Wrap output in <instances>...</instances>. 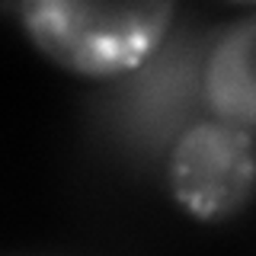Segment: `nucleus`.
<instances>
[{
    "instance_id": "nucleus-4",
    "label": "nucleus",
    "mask_w": 256,
    "mask_h": 256,
    "mask_svg": "<svg viewBox=\"0 0 256 256\" xmlns=\"http://www.w3.org/2000/svg\"><path fill=\"white\" fill-rule=\"evenodd\" d=\"M205 106L212 118L256 132V13L221 26L205 58Z\"/></svg>"
},
{
    "instance_id": "nucleus-3",
    "label": "nucleus",
    "mask_w": 256,
    "mask_h": 256,
    "mask_svg": "<svg viewBox=\"0 0 256 256\" xmlns=\"http://www.w3.org/2000/svg\"><path fill=\"white\" fill-rule=\"evenodd\" d=\"M166 186L198 221L237 214L256 192V144L250 132L221 118L192 125L166 154Z\"/></svg>"
},
{
    "instance_id": "nucleus-1",
    "label": "nucleus",
    "mask_w": 256,
    "mask_h": 256,
    "mask_svg": "<svg viewBox=\"0 0 256 256\" xmlns=\"http://www.w3.org/2000/svg\"><path fill=\"white\" fill-rule=\"evenodd\" d=\"M214 32H170L164 45L125 77L109 80L100 96V118L109 138L128 154L157 160L202 122L205 106V58Z\"/></svg>"
},
{
    "instance_id": "nucleus-2",
    "label": "nucleus",
    "mask_w": 256,
    "mask_h": 256,
    "mask_svg": "<svg viewBox=\"0 0 256 256\" xmlns=\"http://www.w3.org/2000/svg\"><path fill=\"white\" fill-rule=\"evenodd\" d=\"M22 29L36 48L77 77L118 80L173 32L170 4H26Z\"/></svg>"
}]
</instances>
